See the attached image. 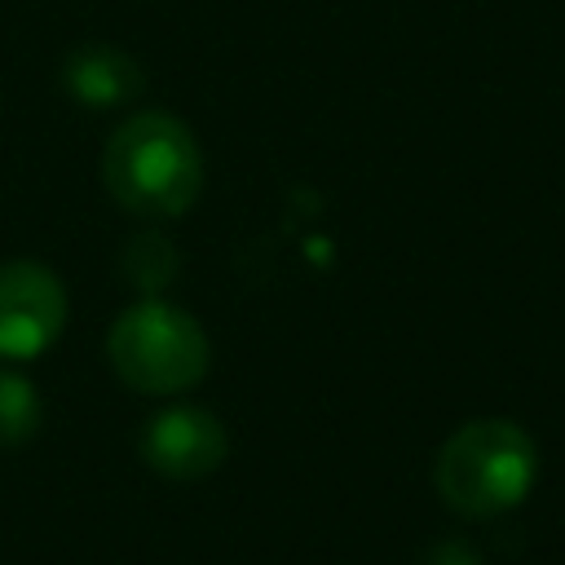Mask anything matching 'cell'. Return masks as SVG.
I'll list each match as a JSON object with an SVG mask.
<instances>
[{
  "label": "cell",
  "mask_w": 565,
  "mask_h": 565,
  "mask_svg": "<svg viewBox=\"0 0 565 565\" xmlns=\"http://www.w3.org/2000/svg\"><path fill=\"white\" fill-rule=\"evenodd\" d=\"M66 327V287L40 260L0 265V358H35Z\"/></svg>",
  "instance_id": "277c9868"
},
{
  "label": "cell",
  "mask_w": 565,
  "mask_h": 565,
  "mask_svg": "<svg viewBox=\"0 0 565 565\" xmlns=\"http://www.w3.org/2000/svg\"><path fill=\"white\" fill-rule=\"evenodd\" d=\"M419 565H481V561L463 539H441L419 556Z\"/></svg>",
  "instance_id": "9c48e42d"
},
{
  "label": "cell",
  "mask_w": 565,
  "mask_h": 565,
  "mask_svg": "<svg viewBox=\"0 0 565 565\" xmlns=\"http://www.w3.org/2000/svg\"><path fill=\"white\" fill-rule=\"evenodd\" d=\"M177 247L163 238V234H137L128 247H124V274L132 287H141L146 296L163 291L172 278H177Z\"/></svg>",
  "instance_id": "ba28073f"
},
{
  "label": "cell",
  "mask_w": 565,
  "mask_h": 565,
  "mask_svg": "<svg viewBox=\"0 0 565 565\" xmlns=\"http://www.w3.org/2000/svg\"><path fill=\"white\" fill-rule=\"evenodd\" d=\"M137 446H141V459L150 463V472H159L168 481H203L230 455L225 424L207 406H194V402H172V406L154 411L141 424Z\"/></svg>",
  "instance_id": "5b68a950"
},
{
  "label": "cell",
  "mask_w": 565,
  "mask_h": 565,
  "mask_svg": "<svg viewBox=\"0 0 565 565\" xmlns=\"http://www.w3.org/2000/svg\"><path fill=\"white\" fill-rule=\"evenodd\" d=\"M106 358L128 388L150 397H172L194 388L207 375L212 349L194 313L159 296H146L110 322Z\"/></svg>",
  "instance_id": "3957f363"
},
{
  "label": "cell",
  "mask_w": 565,
  "mask_h": 565,
  "mask_svg": "<svg viewBox=\"0 0 565 565\" xmlns=\"http://www.w3.org/2000/svg\"><path fill=\"white\" fill-rule=\"evenodd\" d=\"M539 477V446L512 419H468L455 428L433 463L437 494L468 521L512 512Z\"/></svg>",
  "instance_id": "7a4b0ae2"
},
{
  "label": "cell",
  "mask_w": 565,
  "mask_h": 565,
  "mask_svg": "<svg viewBox=\"0 0 565 565\" xmlns=\"http://www.w3.org/2000/svg\"><path fill=\"white\" fill-rule=\"evenodd\" d=\"M40 393L26 375L0 366V446H26L40 433Z\"/></svg>",
  "instance_id": "52a82bcc"
},
{
  "label": "cell",
  "mask_w": 565,
  "mask_h": 565,
  "mask_svg": "<svg viewBox=\"0 0 565 565\" xmlns=\"http://www.w3.org/2000/svg\"><path fill=\"white\" fill-rule=\"evenodd\" d=\"M62 88L79 106L106 110V106L132 102L146 88V75L137 66V57L115 49V44H79L62 62Z\"/></svg>",
  "instance_id": "8992f818"
},
{
  "label": "cell",
  "mask_w": 565,
  "mask_h": 565,
  "mask_svg": "<svg viewBox=\"0 0 565 565\" xmlns=\"http://www.w3.org/2000/svg\"><path fill=\"white\" fill-rule=\"evenodd\" d=\"M102 177L115 203L132 216L172 221L190 212L203 190V150L172 110H141L110 132Z\"/></svg>",
  "instance_id": "6da1fadb"
}]
</instances>
